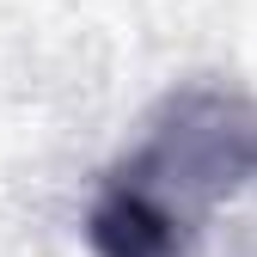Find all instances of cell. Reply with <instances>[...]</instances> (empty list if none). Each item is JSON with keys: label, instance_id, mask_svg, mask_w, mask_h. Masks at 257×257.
I'll return each instance as SVG.
<instances>
[{"label": "cell", "instance_id": "6da1fadb", "mask_svg": "<svg viewBox=\"0 0 257 257\" xmlns=\"http://www.w3.org/2000/svg\"><path fill=\"white\" fill-rule=\"evenodd\" d=\"M257 172V116L233 98L190 92L135 159H122L86 214L92 257H190L220 190Z\"/></svg>", "mask_w": 257, "mask_h": 257}]
</instances>
